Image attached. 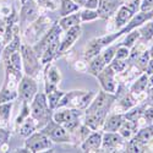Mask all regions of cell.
<instances>
[{
  "label": "cell",
  "mask_w": 153,
  "mask_h": 153,
  "mask_svg": "<svg viewBox=\"0 0 153 153\" xmlns=\"http://www.w3.org/2000/svg\"><path fill=\"white\" fill-rule=\"evenodd\" d=\"M97 80L102 87V90L109 92V93H115L118 88V82L115 79V71H114L110 65H105L97 76Z\"/></svg>",
  "instance_id": "15"
},
{
  "label": "cell",
  "mask_w": 153,
  "mask_h": 153,
  "mask_svg": "<svg viewBox=\"0 0 153 153\" xmlns=\"http://www.w3.org/2000/svg\"><path fill=\"white\" fill-rule=\"evenodd\" d=\"M147 99H146V102L147 103H151V102L153 100V86H149L148 87V90H147Z\"/></svg>",
  "instance_id": "46"
},
{
  "label": "cell",
  "mask_w": 153,
  "mask_h": 153,
  "mask_svg": "<svg viewBox=\"0 0 153 153\" xmlns=\"http://www.w3.org/2000/svg\"><path fill=\"white\" fill-rule=\"evenodd\" d=\"M17 132H19V135L20 136H22V137H28L30 135H32L34 131H37V123H36V120L30 115L28 118H26L22 123H21V125L17 127V130H16Z\"/></svg>",
  "instance_id": "25"
},
{
  "label": "cell",
  "mask_w": 153,
  "mask_h": 153,
  "mask_svg": "<svg viewBox=\"0 0 153 153\" xmlns=\"http://www.w3.org/2000/svg\"><path fill=\"white\" fill-rule=\"evenodd\" d=\"M41 7L34 0H26L25 3H22V7L19 14V26L21 33L25 31L28 25L34 22L38 17L41 16Z\"/></svg>",
  "instance_id": "9"
},
{
  "label": "cell",
  "mask_w": 153,
  "mask_h": 153,
  "mask_svg": "<svg viewBox=\"0 0 153 153\" xmlns=\"http://www.w3.org/2000/svg\"><path fill=\"white\" fill-rule=\"evenodd\" d=\"M94 96H96V93L93 91H90V92H86V91L65 92L62 94L61 99L59 100L56 109H61V108L68 107V108H77V109L85 110L88 105H90V103L94 98Z\"/></svg>",
  "instance_id": "6"
},
{
  "label": "cell",
  "mask_w": 153,
  "mask_h": 153,
  "mask_svg": "<svg viewBox=\"0 0 153 153\" xmlns=\"http://www.w3.org/2000/svg\"><path fill=\"white\" fill-rule=\"evenodd\" d=\"M85 9H91V10H97L98 7V0H87L83 5Z\"/></svg>",
  "instance_id": "45"
},
{
  "label": "cell",
  "mask_w": 153,
  "mask_h": 153,
  "mask_svg": "<svg viewBox=\"0 0 153 153\" xmlns=\"http://www.w3.org/2000/svg\"><path fill=\"white\" fill-rule=\"evenodd\" d=\"M145 72H146L148 76L153 74V58H151V59H149L148 65H147V68H146V71H145Z\"/></svg>",
  "instance_id": "47"
},
{
  "label": "cell",
  "mask_w": 153,
  "mask_h": 153,
  "mask_svg": "<svg viewBox=\"0 0 153 153\" xmlns=\"http://www.w3.org/2000/svg\"><path fill=\"white\" fill-rule=\"evenodd\" d=\"M30 117V103L27 102H22V107H21V111H20V115L17 117L16 121H15V127L17 130V127L21 125V123Z\"/></svg>",
  "instance_id": "38"
},
{
  "label": "cell",
  "mask_w": 153,
  "mask_h": 153,
  "mask_svg": "<svg viewBox=\"0 0 153 153\" xmlns=\"http://www.w3.org/2000/svg\"><path fill=\"white\" fill-rule=\"evenodd\" d=\"M125 152H147V143H143L138 140L131 137L126 141L125 145Z\"/></svg>",
  "instance_id": "31"
},
{
  "label": "cell",
  "mask_w": 153,
  "mask_h": 153,
  "mask_svg": "<svg viewBox=\"0 0 153 153\" xmlns=\"http://www.w3.org/2000/svg\"><path fill=\"white\" fill-rule=\"evenodd\" d=\"M137 31L140 32V41H142L145 43L151 41L153 38V19L142 23Z\"/></svg>",
  "instance_id": "28"
},
{
  "label": "cell",
  "mask_w": 153,
  "mask_h": 153,
  "mask_svg": "<svg viewBox=\"0 0 153 153\" xmlns=\"http://www.w3.org/2000/svg\"><path fill=\"white\" fill-rule=\"evenodd\" d=\"M138 123L137 121H131V120H127L125 119L124 123L121 124V126L119 127L118 132L125 138V140H130L131 137L135 136V134L138 131Z\"/></svg>",
  "instance_id": "23"
},
{
  "label": "cell",
  "mask_w": 153,
  "mask_h": 153,
  "mask_svg": "<svg viewBox=\"0 0 153 153\" xmlns=\"http://www.w3.org/2000/svg\"><path fill=\"white\" fill-rule=\"evenodd\" d=\"M11 152H21V153H28L30 151H28L26 147H22V148H15L14 151H11Z\"/></svg>",
  "instance_id": "48"
},
{
  "label": "cell",
  "mask_w": 153,
  "mask_h": 153,
  "mask_svg": "<svg viewBox=\"0 0 153 153\" xmlns=\"http://www.w3.org/2000/svg\"><path fill=\"white\" fill-rule=\"evenodd\" d=\"M65 93V92H62L60 90H54L52 92H49L47 93V99H48V104H49V108L52 109V110H55L56 107H58V103H59V100L61 99L62 94Z\"/></svg>",
  "instance_id": "32"
},
{
  "label": "cell",
  "mask_w": 153,
  "mask_h": 153,
  "mask_svg": "<svg viewBox=\"0 0 153 153\" xmlns=\"http://www.w3.org/2000/svg\"><path fill=\"white\" fill-rule=\"evenodd\" d=\"M109 65L114 71H115V74H121L127 69V60H121V59L114 58L110 61Z\"/></svg>",
  "instance_id": "37"
},
{
  "label": "cell",
  "mask_w": 153,
  "mask_h": 153,
  "mask_svg": "<svg viewBox=\"0 0 153 153\" xmlns=\"http://www.w3.org/2000/svg\"><path fill=\"white\" fill-rule=\"evenodd\" d=\"M151 86V83H149V76L146 74V72H143V74H141V76L131 85V87H130V92L135 96V98L137 99V97L138 96H141L142 93H146L147 92V90H148V87Z\"/></svg>",
  "instance_id": "21"
},
{
  "label": "cell",
  "mask_w": 153,
  "mask_h": 153,
  "mask_svg": "<svg viewBox=\"0 0 153 153\" xmlns=\"http://www.w3.org/2000/svg\"><path fill=\"white\" fill-rule=\"evenodd\" d=\"M148 104H149V105H152V107H153V100H152V102H151V103H148Z\"/></svg>",
  "instance_id": "53"
},
{
  "label": "cell",
  "mask_w": 153,
  "mask_h": 153,
  "mask_svg": "<svg viewBox=\"0 0 153 153\" xmlns=\"http://www.w3.org/2000/svg\"><path fill=\"white\" fill-rule=\"evenodd\" d=\"M52 146H53V141L41 130L38 132L34 131L32 135L26 137V141H25V147L32 153L44 152L47 149H50Z\"/></svg>",
  "instance_id": "11"
},
{
  "label": "cell",
  "mask_w": 153,
  "mask_h": 153,
  "mask_svg": "<svg viewBox=\"0 0 153 153\" xmlns=\"http://www.w3.org/2000/svg\"><path fill=\"white\" fill-rule=\"evenodd\" d=\"M148 50H149V55H151V58H153V44H152L151 49H148Z\"/></svg>",
  "instance_id": "51"
},
{
  "label": "cell",
  "mask_w": 153,
  "mask_h": 153,
  "mask_svg": "<svg viewBox=\"0 0 153 153\" xmlns=\"http://www.w3.org/2000/svg\"><path fill=\"white\" fill-rule=\"evenodd\" d=\"M147 151H153V138H151L147 142Z\"/></svg>",
  "instance_id": "49"
},
{
  "label": "cell",
  "mask_w": 153,
  "mask_h": 153,
  "mask_svg": "<svg viewBox=\"0 0 153 153\" xmlns=\"http://www.w3.org/2000/svg\"><path fill=\"white\" fill-rule=\"evenodd\" d=\"M81 36V26H74L71 28H69L64 36L62 39H60V45H59V50H58V55L56 56H61L65 54L68 50L75 44V42L79 39Z\"/></svg>",
  "instance_id": "16"
},
{
  "label": "cell",
  "mask_w": 153,
  "mask_h": 153,
  "mask_svg": "<svg viewBox=\"0 0 153 153\" xmlns=\"http://www.w3.org/2000/svg\"><path fill=\"white\" fill-rule=\"evenodd\" d=\"M54 23H55L54 20L49 15H41L34 22L28 25V26L25 28V31L22 32L25 43H27L30 45L36 44L50 28L53 27Z\"/></svg>",
  "instance_id": "5"
},
{
  "label": "cell",
  "mask_w": 153,
  "mask_h": 153,
  "mask_svg": "<svg viewBox=\"0 0 153 153\" xmlns=\"http://www.w3.org/2000/svg\"><path fill=\"white\" fill-rule=\"evenodd\" d=\"M10 130L0 126V152H10L9 147V138H10Z\"/></svg>",
  "instance_id": "33"
},
{
  "label": "cell",
  "mask_w": 153,
  "mask_h": 153,
  "mask_svg": "<svg viewBox=\"0 0 153 153\" xmlns=\"http://www.w3.org/2000/svg\"><path fill=\"white\" fill-rule=\"evenodd\" d=\"M149 83H151V86H153V74L149 75Z\"/></svg>",
  "instance_id": "52"
},
{
  "label": "cell",
  "mask_w": 153,
  "mask_h": 153,
  "mask_svg": "<svg viewBox=\"0 0 153 153\" xmlns=\"http://www.w3.org/2000/svg\"><path fill=\"white\" fill-rule=\"evenodd\" d=\"M20 53H21V58H22V68H23L25 75H28L34 79L42 68V62H41L39 58H38V55L33 50L32 45H30L27 43L21 44Z\"/></svg>",
  "instance_id": "8"
},
{
  "label": "cell",
  "mask_w": 153,
  "mask_h": 153,
  "mask_svg": "<svg viewBox=\"0 0 153 153\" xmlns=\"http://www.w3.org/2000/svg\"><path fill=\"white\" fill-rule=\"evenodd\" d=\"M80 17H81V22H90L99 19L97 10H91V9H85L80 11Z\"/></svg>",
  "instance_id": "39"
},
{
  "label": "cell",
  "mask_w": 153,
  "mask_h": 153,
  "mask_svg": "<svg viewBox=\"0 0 153 153\" xmlns=\"http://www.w3.org/2000/svg\"><path fill=\"white\" fill-rule=\"evenodd\" d=\"M14 103L12 102H6V103L0 104V126L9 129L10 127V118Z\"/></svg>",
  "instance_id": "26"
},
{
  "label": "cell",
  "mask_w": 153,
  "mask_h": 153,
  "mask_svg": "<svg viewBox=\"0 0 153 153\" xmlns=\"http://www.w3.org/2000/svg\"><path fill=\"white\" fill-rule=\"evenodd\" d=\"M17 93H19V99H21L22 102L31 103L34 96L38 93V85L36 80L28 75H23L17 87Z\"/></svg>",
  "instance_id": "13"
},
{
  "label": "cell",
  "mask_w": 153,
  "mask_h": 153,
  "mask_svg": "<svg viewBox=\"0 0 153 153\" xmlns=\"http://www.w3.org/2000/svg\"><path fill=\"white\" fill-rule=\"evenodd\" d=\"M22 44V38H21V34L20 33H16L14 36V38L4 47L3 49V53H1V61L6 60L12 53L17 52V50H20V47Z\"/></svg>",
  "instance_id": "22"
},
{
  "label": "cell",
  "mask_w": 153,
  "mask_h": 153,
  "mask_svg": "<svg viewBox=\"0 0 153 153\" xmlns=\"http://www.w3.org/2000/svg\"><path fill=\"white\" fill-rule=\"evenodd\" d=\"M58 23H59V26L61 27L62 32H64V31L66 32L69 28H71V27H74V26H77V25L81 23L80 11H76V12H74V14H70V15H68V16L61 17V19L58 21Z\"/></svg>",
  "instance_id": "24"
},
{
  "label": "cell",
  "mask_w": 153,
  "mask_h": 153,
  "mask_svg": "<svg viewBox=\"0 0 153 153\" xmlns=\"http://www.w3.org/2000/svg\"><path fill=\"white\" fill-rule=\"evenodd\" d=\"M138 39H140V32L135 28V30H132V31H130L129 33H127V36L125 37V39L120 44H123V45H125V47L131 49L138 42Z\"/></svg>",
  "instance_id": "34"
},
{
  "label": "cell",
  "mask_w": 153,
  "mask_h": 153,
  "mask_svg": "<svg viewBox=\"0 0 153 153\" xmlns=\"http://www.w3.org/2000/svg\"><path fill=\"white\" fill-rule=\"evenodd\" d=\"M61 33H62L61 27L59 26L58 22H55L53 25V27L36 44L32 45L33 50L38 55V58H39L42 65L52 62L56 58L59 45H60V39H61Z\"/></svg>",
  "instance_id": "2"
},
{
  "label": "cell",
  "mask_w": 153,
  "mask_h": 153,
  "mask_svg": "<svg viewBox=\"0 0 153 153\" xmlns=\"http://www.w3.org/2000/svg\"><path fill=\"white\" fill-rule=\"evenodd\" d=\"M34 1L45 10H55L56 9V5L53 0H34Z\"/></svg>",
  "instance_id": "42"
},
{
  "label": "cell",
  "mask_w": 153,
  "mask_h": 153,
  "mask_svg": "<svg viewBox=\"0 0 153 153\" xmlns=\"http://www.w3.org/2000/svg\"><path fill=\"white\" fill-rule=\"evenodd\" d=\"M130 55V48H127L123 44H118V48H117V52H115V56L117 59H121V60H127Z\"/></svg>",
  "instance_id": "41"
},
{
  "label": "cell",
  "mask_w": 153,
  "mask_h": 153,
  "mask_svg": "<svg viewBox=\"0 0 153 153\" xmlns=\"http://www.w3.org/2000/svg\"><path fill=\"white\" fill-rule=\"evenodd\" d=\"M126 141L118 131L103 132L100 152H125Z\"/></svg>",
  "instance_id": "12"
},
{
  "label": "cell",
  "mask_w": 153,
  "mask_h": 153,
  "mask_svg": "<svg viewBox=\"0 0 153 153\" xmlns=\"http://www.w3.org/2000/svg\"><path fill=\"white\" fill-rule=\"evenodd\" d=\"M5 69V79L3 86L0 88V104L6 102H14L19 98L17 87L20 80L23 76V72H19L9 65H4Z\"/></svg>",
  "instance_id": "4"
},
{
  "label": "cell",
  "mask_w": 153,
  "mask_h": 153,
  "mask_svg": "<svg viewBox=\"0 0 153 153\" xmlns=\"http://www.w3.org/2000/svg\"><path fill=\"white\" fill-rule=\"evenodd\" d=\"M141 119L146 120L148 124L153 123V107H152V105L148 104V105L145 108V110H143V113H142Z\"/></svg>",
  "instance_id": "43"
},
{
  "label": "cell",
  "mask_w": 153,
  "mask_h": 153,
  "mask_svg": "<svg viewBox=\"0 0 153 153\" xmlns=\"http://www.w3.org/2000/svg\"><path fill=\"white\" fill-rule=\"evenodd\" d=\"M105 65H107V64L104 62L103 58H102V54L99 53L98 55H96V56H93L92 59L88 60L87 72L96 77V76H97L102 70H103V68H104Z\"/></svg>",
  "instance_id": "27"
},
{
  "label": "cell",
  "mask_w": 153,
  "mask_h": 153,
  "mask_svg": "<svg viewBox=\"0 0 153 153\" xmlns=\"http://www.w3.org/2000/svg\"><path fill=\"white\" fill-rule=\"evenodd\" d=\"M72 1H75L77 5H80V6H83L85 5V3L87 1V0H72Z\"/></svg>",
  "instance_id": "50"
},
{
  "label": "cell",
  "mask_w": 153,
  "mask_h": 153,
  "mask_svg": "<svg viewBox=\"0 0 153 153\" xmlns=\"http://www.w3.org/2000/svg\"><path fill=\"white\" fill-rule=\"evenodd\" d=\"M53 111L49 108L47 94L44 92H38L30 103V115L37 123V130H41L47 123L53 118Z\"/></svg>",
  "instance_id": "3"
},
{
  "label": "cell",
  "mask_w": 153,
  "mask_h": 153,
  "mask_svg": "<svg viewBox=\"0 0 153 153\" xmlns=\"http://www.w3.org/2000/svg\"><path fill=\"white\" fill-rule=\"evenodd\" d=\"M151 10H153V0H142L140 4V11L148 12Z\"/></svg>",
  "instance_id": "44"
},
{
  "label": "cell",
  "mask_w": 153,
  "mask_h": 153,
  "mask_svg": "<svg viewBox=\"0 0 153 153\" xmlns=\"http://www.w3.org/2000/svg\"><path fill=\"white\" fill-rule=\"evenodd\" d=\"M102 137H103V130L91 132L81 143V149L83 152H100Z\"/></svg>",
  "instance_id": "18"
},
{
  "label": "cell",
  "mask_w": 153,
  "mask_h": 153,
  "mask_svg": "<svg viewBox=\"0 0 153 153\" xmlns=\"http://www.w3.org/2000/svg\"><path fill=\"white\" fill-rule=\"evenodd\" d=\"M80 5H77L72 0H61V4H60V9H59V16L64 17V16H68L70 14H74L76 11H80Z\"/></svg>",
  "instance_id": "29"
},
{
  "label": "cell",
  "mask_w": 153,
  "mask_h": 153,
  "mask_svg": "<svg viewBox=\"0 0 153 153\" xmlns=\"http://www.w3.org/2000/svg\"><path fill=\"white\" fill-rule=\"evenodd\" d=\"M123 4L124 0H98V17L103 20L110 19Z\"/></svg>",
  "instance_id": "17"
},
{
  "label": "cell",
  "mask_w": 153,
  "mask_h": 153,
  "mask_svg": "<svg viewBox=\"0 0 153 153\" xmlns=\"http://www.w3.org/2000/svg\"><path fill=\"white\" fill-rule=\"evenodd\" d=\"M125 118L123 113H113L109 117H107L102 130H103V132H115L119 130Z\"/></svg>",
  "instance_id": "19"
},
{
  "label": "cell",
  "mask_w": 153,
  "mask_h": 153,
  "mask_svg": "<svg viewBox=\"0 0 153 153\" xmlns=\"http://www.w3.org/2000/svg\"><path fill=\"white\" fill-rule=\"evenodd\" d=\"M41 131L44 132L55 143H66V142L72 141L71 132H69L65 127L61 124L56 123L53 118L47 123V125L44 127H42Z\"/></svg>",
  "instance_id": "10"
},
{
  "label": "cell",
  "mask_w": 153,
  "mask_h": 153,
  "mask_svg": "<svg viewBox=\"0 0 153 153\" xmlns=\"http://www.w3.org/2000/svg\"><path fill=\"white\" fill-rule=\"evenodd\" d=\"M149 59H151L149 50L146 49V50H143V52H142V54L136 59V61H135V62H136V66H137L140 70H141L142 72H145V71H146V68H147V65H148Z\"/></svg>",
  "instance_id": "35"
},
{
  "label": "cell",
  "mask_w": 153,
  "mask_h": 153,
  "mask_svg": "<svg viewBox=\"0 0 153 153\" xmlns=\"http://www.w3.org/2000/svg\"><path fill=\"white\" fill-rule=\"evenodd\" d=\"M20 1H21V4H22V3H25V1H26V0H20Z\"/></svg>",
  "instance_id": "54"
},
{
  "label": "cell",
  "mask_w": 153,
  "mask_h": 153,
  "mask_svg": "<svg viewBox=\"0 0 153 153\" xmlns=\"http://www.w3.org/2000/svg\"><path fill=\"white\" fill-rule=\"evenodd\" d=\"M61 81V74L56 65L53 62L45 64L44 69V93H49L56 90Z\"/></svg>",
  "instance_id": "14"
},
{
  "label": "cell",
  "mask_w": 153,
  "mask_h": 153,
  "mask_svg": "<svg viewBox=\"0 0 153 153\" xmlns=\"http://www.w3.org/2000/svg\"><path fill=\"white\" fill-rule=\"evenodd\" d=\"M115 99V93H109L102 90L98 94L94 96L90 105L85 109L83 124L87 125L92 131L100 130Z\"/></svg>",
  "instance_id": "1"
},
{
  "label": "cell",
  "mask_w": 153,
  "mask_h": 153,
  "mask_svg": "<svg viewBox=\"0 0 153 153\" xmlns=\"http://www.w3.org/2000/svg\"><path fill=\"white\" fill-rule=\"evenodd\" d=\"M58 111L53 113V119L61 124L69 132H74L77 127L82 124L81 121L83 120L85 110L77 109V108H61V110L56 109Z\"/></svg>",
  "instance_id": "7"
},
{
  "label": "cell",
  "mask_w": 153,
  "mask_h": 153,
  "mask_svg": "<svg viewBox=\"0 0 153 153\" xmlns=\"http://www.w3.org/2000/svg\"><path fill=\"white\" fill-rule=\"evenodd\" d=\"M134 138L138 140L143 143H147L151 138H153V124H148L147 126H143L135 134Z\"/></svg>",
  "instance_id": "30"
},
{
  "label": "cell",
  "mask_w": 153,
  "mask_h": 153,
  "mask_svg": "<svg viewBox=\"0 0 153 153\" xmlns=\"http://www.w3.org/2000/svg\"><path fill=\"white\" fill-rule=\"evenodd\" d=\"M115 14H117V16H115V28H117V31H118V30L123 28L125 25L134 17L135 12H134L129 6H127L126 4H123V5L117 10Z\"/></svg>",
  "instance_id": "20"
},
{
  "label": "cell",
  "mask_w": 153,
  "mask_h": 153,
  "mask_svg": "<svg viewBox=\"0 0 153 153\" xmlns=\"http://www.w3.org/2000/svg\"><path fill=\"white\" fill-rule=\"evenodd\" d=\"M5 30H6L5 19L0 17V64H1V53H3V49L6 45V42H5Z\"/></svg>",
  "instance_id": "40"
},
{
  "label": "cell",
  "mask_w": 153,
  "mask_h": 153,
  "mask_svg": "<svg viewBox=\"0 0 153 153\" xmlns=\"http://www.w3.org/2000/svg\"><path fill=\"white\" fill-rule=\"evenodd\" d=\"M117 48H118V44H117V45H108V47H105V48L100 52L102 58H103V60H104V62L107 64V65H109L110 61L114 59V56H115Z\"/></svg>",
  "instance_id": "36"
}]
</instances>
